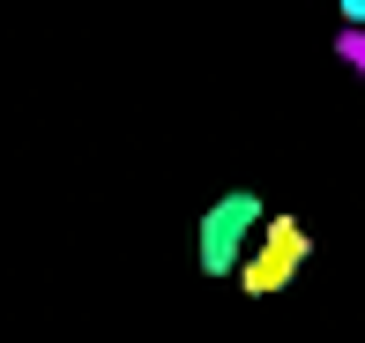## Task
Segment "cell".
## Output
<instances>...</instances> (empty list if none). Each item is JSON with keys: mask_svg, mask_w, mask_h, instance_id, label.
<instances>
[{"mask_svg": "<svg viewBox=\"0 0 365 343\" xmlns=\"http://www.w3.org/2000/svg\"><path fill=\"white\" fill-rule=\"evenodd\" d=\"M336 8H343V23H351V30H365V0H336Z\"/></svg>", "mask_w": 365, "mask_h": 343, "instance_id": "3957f363", "label": "cell"}, {"mask_svg": "<svg viewBox=\"0 0 365 343\" xmlns=\"http://www.w3.org/2000/svg\"><path fill=\"white\" fill-rule=\"evenodd\" d=\"M261 224H269V209H261V194H224V202H209L202 232H194V261H202V276H239L246 247L261 239Z\"/></svg>", "mask_w": 365, "mask_h": 343, "instance_id": "6da1fadb", "label": "cell"}, {"mask_svg": "<svg viewBox=\"0 0 365 343\" xmlns=\"http://www.w3.org/2000/svg\"><path fill=\"white\" fill-rule=\"evenodd\" d=\"M306 261H313L306 224H298V217H269V224H261V239H254L246 261H239V291H246V299H276L284 284H298Z\"/></svg>", "mask_w": 365, "mask_h": 343, "instance_id": "7a4b0ae2", "label": "cell"}]
</instances>
